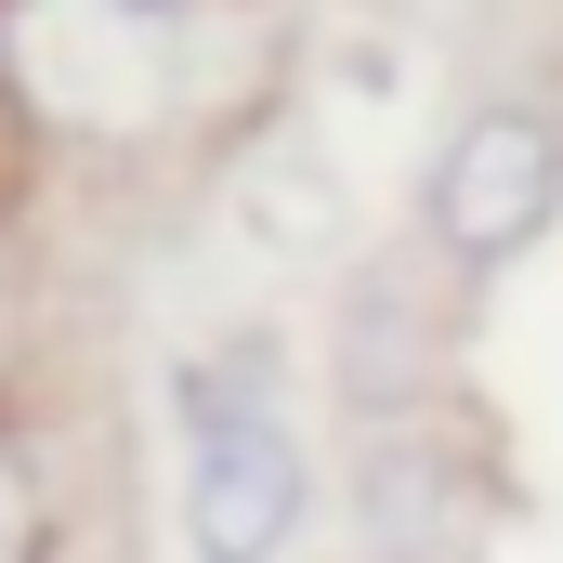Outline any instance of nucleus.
<instances>
[{
	"label": "nucleus",
	"instance_id": "1",
	"mask_svg": "<svg viewBox=\"0 0 563 563\" xmlns=\"http://www.w3.org/2000/svg\"><path fill=\"white\" fill-rule=\"evenodd\" d=\"M250 13L263 0H0V119L79 170L184 157L250 106Z\"/></svg>",
	"mask_w": 563,
	"mask_h": 563
},
{
	"label": "nucleus",
	"instance_id": "2",
	"mask_svg": "<svg viewBox=\"0 0 563 563\" xmlns=\"http://www.w3.org/2000/svg\"><path fill=\"white\" fill-rule=\"evenodd\" d=\"M551 223H563V119L538 106V92H485L459 132L432 144V170H420L432 263L498 276V263H525Z\"/></svg>",
	"mask_w": 563,
	"mask_h": 563
},
{
	"label": "nucleus",
	"instance_id": "3",
	"mask_svg": "<svg viewBox=\"0 0 563 563\" xmlns=\"http://www.w3.org/2000/svg\"><path fill=\"white\" fill-rule=\"evenodd\" d=\"M354 525L380 563H485L498 538V498H485V459L432 420H394L354 445Z\"/></svg>",
	"mask_w": 563,
	"mask_h": 563
},
{
	"label": "nucleus",
	"instance_id": "4",
	"mask_svg": "<svg viewBox=\"0 0 563 563\" xmlns=\"http://www.w3.org/2000/svg\"><path fill=\"white\" fill-rule=\"evenodd\" d=\"M301 525H314V459L288 420L184 445V551L197 563H288Z\"/></svg>",
	"mask_w": 563,
	"mask_h": 563
},
{
	"label": "nucleus",
	"instance_id": "5",
	"mask_svg": "<svg viewBox=\"0 0 563 563\" xmlns=\"http://www.w3.org/2000/svg\"><path fill=\"white\" fill-rule=\"evenodd\" d=\"M276 420V341H223V354H184L170 367V432L210 445V432Z\"/></svg>",
	"mask_w": 563,
	"mask_h": 563
},
{
	"label": "nucleus",
	"instance_id": "6",
	"mask_svg": "<svg viewBox=\"0 0 563 563\" xmlns=\"http://www.w3.org/2000/svg\"><path fill=\"white\" fill-rule=\"evenodd\" d=\"M66 538V498H53V459H40V432L0 407V563H53Z\"/></svg>",
	"mask_w": 563,
	"mask_h": 563
},
{
	"label": "nucleus",
	"instance_id": "7",
	"mask_svg": "<svg viewBox=\"0 0 563 563\" xmlns=\"http://www.w3.org/2000/svg\"><path fill=\"white\" fill-rule=\"evenodd\" d=\"M26 341H40V263H26V236H13V210H0V407H13Z\"/></svg>",
	"mask_w": 563,
	"mask_h": 563
}]
</instances>
